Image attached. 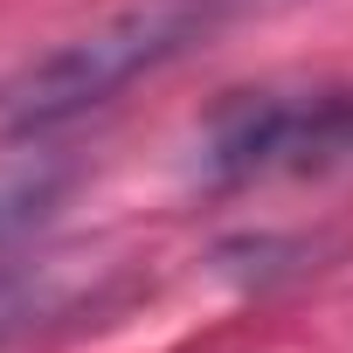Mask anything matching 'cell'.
<instances>
[{
	"instance_id": "obj_1",
	"label": "cell",
	"mask_w": 353,
	"mask_h": 353,
	"mask_svg": "<svg viewBox=\"0 0 353 353\" xmlns=\"http://www.w3.org/2000/svg\"><path fill=\"white\" fill-rule=\"evenodd\" d=\"M222 14L229 0H125V8L97 14L90 28L63 35L56 49L0 77V139H35L111 104L125 83L188 56Z\"/></svg>"
},
{
	"instance_id": "obj_3",
	"label": "cell",
	"mask_w": 353,
	"mask_h": 353,
	"mask_svg": "<svg viewBox=\"0 0 353 353\" xmlns=\"http://www.w3.org/2000/svg\"><path fill=\"white\" fill-rule=\"evenodd\" d=\"M70 173L56 159H0V291L14 284V250L49 222Z\"/></svg>"
},
{
	"instance_id": "obj_2",
	"label": "cell",
	"mask_w": 353,
	"mask_h": 353,
	"mask_svg": "<svg viewBox=\"0 0 353 353\" xmlns=\"http://www.w3.org/2000/svg\"><path fill=\"white\" fill-rule=\"evenodd\" d=\"M353 166V90H236L201 132V173L236 181H298Z\"/></svg>"
}]
</instances>
